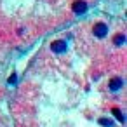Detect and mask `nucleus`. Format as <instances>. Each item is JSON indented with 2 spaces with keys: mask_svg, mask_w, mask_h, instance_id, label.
<instances>
[{
  "mask_svg": "<svg viewBox=\"0 0 127 127\" xmlns=\"http://www.w3.org/2000/svg\"><path fill=\"white\" fill-rule=\"evenodd\" d=\"M113 42H115V45H117V47L124 45V44H125V35H124V33H118V35L115 37V40H113Z\"/></svg>",
  "mask_w": 127,
  "mask_h": 127,
  "instance_id": "nucleus-5",
  "label": "nucleus"
},
{
  "mask_svg": "<svg viewBox=\"0 0 127 127\" xmlns=\"http://www.w3.org/2000/svg\"><path fill=\"white\" fill-rule=\"evenodd\" d=\"M71 11L75 14H84L87 11V2L85 0H77V2H73V5H71Z\"/></svg>",
  "mask_w": 127,
  "mask_h": 127,
  "instance_id": "nucleus-3",
  "label": "nucleus"
},
{
  "mask_svg": "<svg viewBox=\"0 0 127 127\" xmlns=\"http://www.w3.org/2000/svg\"><path fill=\"white\" fill-rule=\"evenodd\" d=\"M99 124H101V125H104V127H113V122H111V120H108V118H99Z\"/></svg>",
  "mask_w": 127,
  "mask_h": 127,
  "instance_id": "nucleus-7",
  "label": "nucleus"
},
{
  "mask_svg": "<svg viewBox=\"0 0 127 127\" xmlns=\"http://www.w3.org/2000/svg\"><path fill=\"white\" fill-rule=\"evenodd\" d=\"M16 80H18V77H16V75H11V78H9V84H16Z\"/></svg>",
  "mask_w": 127,
  "mask_h": 127,
  "instance_id": "nucleus-8",
  "label": "nucleus"
},
{
  "mask_svg": "<svg viewBox=\"0 0 127 127\" xmlns=\"http://www.w3.org/2000/svg\"><path fill=\"white\" fill-rule=\"evenodd\" d=\"M122 85H124V80H122L120 77H113V78L108 82V89H110L111 92L120 91V89H122Z\"/></svg>",
  "mask_w": 127,
  "mask_h": 127,
  "instance_id": "nucleus-2",
  "label": "nucleus"
},
{
  "mask_svg": "<svg viewBox=\"0 0 127 127\" xmlns=\"http://www.w3.org/2000/svg\"><path fill=\"white\" fill-rule=\"evenodd\" d=\"M51 49L56 54H63V52H66V42L64 40H56V42L51 44Z\"/></svg>",
  "mask_w": 127,
  "mask_h": 127,
  "instance_id": "nucleus-4",
  "label": "nucleus"
},
{
  "mask_svg": "<svg viewBox=\"0 0 127 127\" xmlns=\"http://www.w3.org/2000/svg\"><path fill=\"white\" fill-rule=\"evenodd\" d=\"M92 33H94V37H97V38H104V37L108 35V26H106L104 23H96L94 28H92Z\"/></svg>",
  "mask_w": 127,
  "mask_h": 127,
  "instance_id": "nucleus-1",
  "label": "nucleus"
},
{
  "mask_svg": "<svg viewBox=\"0 0 127 127\" xmlns=\"http://www.w3.org/2000/svg\"><path fill=\"white\" fill-rule=\"evenodd\" d=\"M111 111H113V115H115V117H117V118H118L120 122H124V115H122V111H120L118 108H113Z\"/></svg>",
  "mask_w": 127,
  "mask_h": 127,
  "instance_id": "nucleus-6",
  "label": "nucleus"
}]
</instances>
